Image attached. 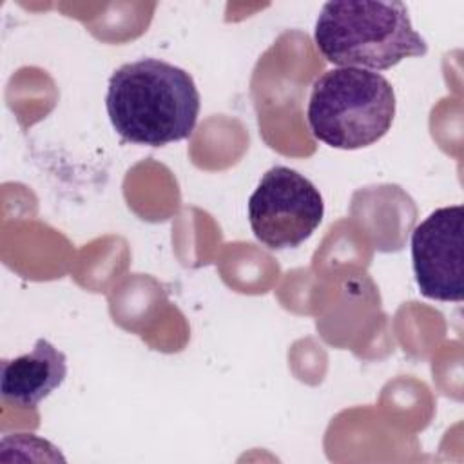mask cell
I'll return each instance as SVG.
<instances>
[{
  "instance_id": "obj_1",
  "label": "cell",
  "mask_w": 464,
  "mask_h": 464,
  "mask_svg": "<svg viewBox=\"0 0 464 464\" xmlns=\"http://www.w3.org/2000/svg\"><path fill=\"white\" fill-rule=\"evenodd\" d=\"M199 105L194 78L158 58L118 67L105 96L109 120L120 138L149 147L187 140L194 132Z\"/></svg>"
},
{
  "instance_id": "obj_2",
  "label": "cell",
  "mask_w": 464,
  "mask_h": 464,
  "mask_svg": "<svg viewBox=\"0 0 464 464\" xmlns=\"http://www.w3.org/2000/svg\"><path fill=\"white\" fill-rule=\"evenodd\" d=\"M314 40L330 63L373 72L428 53V44L413 29L402 2H326L317 16Z\"/></svg>"
},
{
  "instance_id": "obj_3",
  "label": "cell",
  "mask_w": 464,
  "mask_h": 464,
  "mask_svg": "<svg viewBox=\"0 0 464 464\" xmlns=\"http://www.w3.org/2000/svg\"><path fill=\"white\" fill-rule=\"evenodd\" d=\"M395 118V92L379 72L337 67L312 85L306 120L315 140L343 150L379 141Z\"/></svg>"
},
{
  "instance_id": "obj_4",
  "label": "cell",
  "mask_w": 464,
  "mask_h": 464,
  "mask_svg": "<svg viewBox=\"0 0 464 464\" xmlns=\"http://www.w3.org/2000/svg\"><path fill=\"white\" fill-rule=\"evenodd\" d=\"M324 203L317 187L297 170L268 169L248 199V223L257 241L272 250L295 248L321 225Z\"/></svg>"
},
{
  "instance_id": "obj_5",
  "label": "cell",
  "mask_w": 464,
  "mask_h": 464,
  "mask_svg": "<svg viewBox=\"0 0 464 464\" xmlns=\"http://www.w3.org/2000/svg\"><path fill=\"white\" fill-rule=\"evenodd\" d=\"M464 208L451 205L433 210L411 232V265L419 292L428 299L460 303Z\"/></svg>"
},
{
  "instance_id": "obj_6",
  "label": "cell",
  "mask_w": 464,
  "mask_h": 464,
  "mask_svg": "<svg viewBox=\"0 0 464 464\" xmlns=\"http://www.w3.org/2000/svg\"><path fill=\"white\" fill-rule=\"evenodd\" d=\"M67 375V357L47 339H38L31 352L4 359L0 364L2 399L20 408H36Z\"/></svg>"
}]
</instances>
